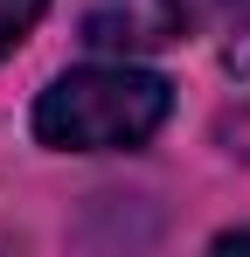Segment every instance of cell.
I'll return each mask as SVG.
<instances>
[{
  "mask_svg": "<svg viewBox=\"0 0 250 257\" xmlns=\"http://www.w3.org/2000/svg\"><path fill=\"white\" fill-rule=\"evenodd\" d=\"M229 7H243V0H97L83 14V42L97 56H146V49L195 35L202 21L229 14Z\"/></svg>",
  "mask_w": 250,
  "mask_h": 257,
  "instance_id": "obj_2",
  "label": "cell"
},
{
  "mask_svg": "<svg viewBox=\"0 0 250 257\" xmlns=\"http://www.w3.org/2000/svg\"><path fill=\"white\" fill-rule=\"evenodd\" d=\"M222 63H229V77H250V14H236V28L222 42Z\"/></svg>",
  "mask_w": 250,
  "mask_h": 257,
  "instance_id": "obj_4",
  "label": "cell"
},
{
  "mask_svg": "<svg viewBox=\"0 0 250 257\" xmlns=\"http://www.w3.org/2000/svg\"><path fill=\"white\" fill-rule=\"evenodd\" d=\"M42 14H49V0H0V56H14L28 42Z\"/></svg>",
  "mask_w": 250,
  "mask_h": 257,
  "instance_id": "obj_3",
  "label": "cell"
},
{
  "mask_svg": "<svg viewBox=\"0 0 250 257\" xmlns=\"http://www.w3.org/2000/svg\"><path fill=\"white\" fill-rule=\"evenodd\" d=\"M215 250H250V229H222V236H215Z\"/></svg>",
  "mask_w": 250,
  "mask_h": 257,
  "instance_id": "obj_5",
  "label": "cell"
},
{
  "mask_svg": "<svg viewBox=\"0 0 250 257\" xmlns=\"http://www.w3.org/2000/svg\"><path fill=\"white\" fill-rule=\"evenodd\" d=\"M167 111H174V84L160 70H139L132 56L83 63L35 97V139L56 153H132L167 125Z\"/></svg>",
  "mask_w": 250,
  "mask_h": 257,
  "instance_id": "obj_1",
  "label": "cell"
}]
</instances>
